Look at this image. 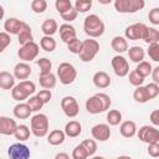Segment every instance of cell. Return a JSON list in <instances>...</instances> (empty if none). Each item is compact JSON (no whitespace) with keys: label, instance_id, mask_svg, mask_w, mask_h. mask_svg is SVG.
<instances>
[{"label":"cell","instance_id":"1","mask_svg":"<svg viewBox=\"0 0 159 159\" xmlns=\"http://www.w3.org/2000/svg\"><path fill=\"white\" fill-rule=\"evenodd\" d=\"M104 22L101 20V17L96 14H91L88 16H86L84 21H83V30L84 34L88 37L92 39H97L99 36H102L104 34Z\"/></svg>","mask_w":159,"mask_h":159},{"label":"cell","instance_id":"2","mask_svg":"<svg viewBox=\"0 0 159 159\" xmlns=\"http://www.w3.org/2000/svg\"><path fill=\"white\" fill-rule=\"evenodd\" d=\"M31 133L35 137H45L48 134V118L43 113H37L31 117L30 119Z\"/></svg>","mask_w":159,"mask_h":159},{"label":"cell","instance_id":"3","mask_svg":"<svg viewBox=\"0 0 159 159\" xmlns=\"http://www.w3.org/2000/svg\"><path fill=\"white\" fill-rule=\"evenodd\" d=\"M98 51H99V43H98V41L94 40V39H92V37H88L87 40H83L81 52L78 53L80 60L83 61V62H91L97 56Z\"/></svg>","mask_w":159,"mask_h":159},{"label":"cell","instance_id":"4","mask_svg":"<svg viewBox=\"0 0 159 159\" xmlns=\"http://www.w3.org/2000/svg\"><path fill=\"white\" fill-rule=\"evenodd\" d=\"M57 77L60 80V82L65 86L73 83V81L77 77V71L75 68V66L70 62H62L58 65L57 67Z\"/></svg>","mask_w":159,"mask_h":159},{"label":"cell","instance_id":"5","mask_svg":"<svg viewBox=\"0 0 159 159\" xmlns=\"http://www.w3.org/2000/svg\"><path fill=\"white\" fill-rule=\"evenodd\" d=\"M40 52V47L36 42L31 41V42H27L25 45H21L19 51H17V56L21 61H25V62H30L32 60H35L37 57Z\"/></svg>","mask_w":159,"mask_h":159},{"label":"cell","instance_id":"6","mask_svg":"<svg viewBox=\"0 0 159 159\" xmlns=\"http://www.w3.org/2000/svg\"><path fill=\"white\" fill-rule=\"evenodd\" d=\"M61 109L68 118H75L80 113L78 102L72 96H66L61 99Z\"/></svg>","mask_w":159,"mask_h":159},{"label":"cell","instance_id":"7","mask_svg":"<svg viewBox=\"0 0 159 159\" xmlns=\"http://www.w3.org/2000/svg\"><path fill=\"white\" fill-rule=\"evenodd\" d=\"M138 138L147 144L159 142V130L153 125H143L137 132Z\"/></svg>","mask_w":159,"mask_h":159},{"label":"cell","instance_id":"8","mask_svg":"<svg viewBox=\"0 0 159 159\" xmlns=\"http://www.w3.org/2000/svg\"><path fill=\"white\" fill-rule=\"evenodd\" d=\"M147 29H148V26L145 24H143V22L132 24L124 31L125 39L127 40H133V41H135V40H143Z\"/></svg>","mask_w":159,"mask_h":159},{"label":"cell","instance_id":"9","mask_svg":"<svg viewBox=\"0 0 159 159\" xmlns=\"http://www.w3.org/2000/svg\"><path fill=\"white\" fill-rule=\"evenodd\" d=\"M111 65H112L113 72L118 77H125L129 73V63L125 60V57H123L120 55L114 56L111 61Z\"/></svg>","mask_w":159,"mask_h":159},{"label":"cell","instance_id":"10","mask_svg":"<svg viewBox=\"0 0 159 159\" xmlns=\"http://www.w3.org/2000/svg\"><path fill=\"white\" fill-rule=\"evenodd\" d=\"M7 154L11 159H27L31 155L29 147L22 143H15L10 145L7 149Z\"/></svg>","mask_w":159,"mask_h":159},{"label":"cell","instance_id":"11","mask_svg":"<svg viewBox=\"0 0 159 159\" xmlns=\"http://www.w3.org/2000/svg\"><path fill=\"white\" fill-rule=\"evenodd\" d=\"M91 134L92 137L98 140V142H107L111 137V128H109V124H106V123H98L96 125L92 127L91 129Z\"/></svg>","mask_w":159,"mask_h":159},{"label":"cell","instance_id":"12","mask_svg":"<svg viewBox=\"0 0 159 159\" xmlns=\"http://www.w3.org/2000/svg\"><path fill=\"white\" fill-rule=\"evenodd\" d=\"M17 129V124L15 122V119L1 116L0 117V133L4 135H12L15 134Z\"/></svg>","mask_w":159,"mask_h":159},{"label":"cell","instance_id":"13","mask_svg":"<svg viewBox=\"0 0 159 159\" xmlns=\"http://www.w3.org/2000/svg\"><path fill=\"white\" fill-rule=\"evenodd\" d=\"M86 109L88 113L91 114H98V113H102L104 112V107H103V103L101 101V98L94 94L92 97H89L87 101H86Z\"/></svg>","mask_w":159,"mask_h":159},{"label":"cell","instance_id":"14","mask_svg":"<svg viewBox=\"0 0 159 159\" xmlns=\"http://www.w3.org/2000/svg\"><path fill=\"white\" fill-rule=\"evenodd\" d=\"M30 75H31V67H30V65L27 62L21 61V62L15 65V67H14V76L16 77V80H21V81L27 80L30 77Z\"/></svg>","mask_w":159,"mask_h":159},{"label":"cell","instance_id":"15","mask_svg":"<svg viewBox=\"0 0 159 159\" xmlns=\"http://www.w3.org/2000/svg\"><path fill=\"white\" fill-rule=\"evenodd\" d=\"M60 37L63 42L68 43L71 40L76 39L77 37V32H76V29L71 25V24H62L60 26Z\"/></svg>","mask_w":159,"mask_h":159},{"label":"cell","instance_id":"16","mask_svg":"<svg viewBox=\"0 0 159 159\" xmlns=\"http://www.w3.org/2000/svg\"><path fill=\"white\" fill-rule=\"evenodd\" d=\"M22 25H24V21L19 20L16 17H9L4 22V30L11 35H19Z\"/></svg>","mask_w":159,"mask_h":159},{"label":"cell","instance_id":"17","mask_svg":"<svg viewBox=\"0 0 159 159\" xmlns=\"http://www.w3.org/2000/svg\"><path fill=\"white\" fill-rule=\"evenodd\" d=\"M93 84L97 87V88H107L111 86V77L107 72L104 71H98L93 75Z\"/></svg>","mask_w":159,"mask_h":159},{"label":"cell","instance_id":"18","mask_svg":"<svg viewBox=\"0 0 159 159\" xmlns=\"http://www.w3.org/2000/svg\"><path fill=\"white\" fill-rule=\"evenodd\" d=\"M119 132L124 138H132L137 134V124L133 120H124L120 123Z\"/></svg>","mask_w":159,"mask_h":159},{"label":"cell","instance_id":"19","mask_svg":"<svg viewBox=\"0 0 159 159\" xmlns=\"http://www.w3.org/2000/svg\"><path fill=\"white\" fill-rule=\"evenodd\" d=\"M66 133L65 130H61V129H53L48 133L47 135V143L51 144V145H60L65 142L66 139Z\"/></svg>","mask_w":159,"mask_h":159},{"label":"cell","instance_id":"20","mask_svg":"<svg viewBox=\"0 0 159 159\" xmlns=\"http://www.w3.org/2000/svg\"><path fill=\"white\" fill-rule=\"evenodd\" d=\"M12 113H14V116L16 117V118H19V119H26V118H29L30 116H31V113H32V111H31V108H30V106L27 104V103H17L15 107H14V109H12Z\"/></svg>","mask_w":159,"mask_h":159},{"label":"cell","instance_id":"21","mask_svg":"<svg viewBox=\"0 0 159 159\" xmlns=\"http://www.w3.org/2000/svg\"><path fill=\"white\" fill-rule=\"evenodd\" d=\"M63 130H65V133H66L67 137H70V138H76V137H78V135L81 134V132H82V125H81V123L77 122V120H70V122L66 123Z\"/></svg>","mask_w":159,"mask_h":159},{"label":"cell","instance_id":"22","mask_svg":"<svg viewBox=\"0 0 159 159\" xmlns=\"http://www.w3.org/2000/svg\"><path fill=\"white\" fill-rule=\"evenodd\" d=\"M111 47L113 51L118 52V53H123L125 51H128V42L127 39L123 36H114L111 41Z\"/></svg>","mask_w":159,"mask_h":159},{"label":"cell","instance_id":"23","mask_svg":"<svg viewBox=\"0 0 159 159\" xmlns=\"http://www.w3.org/2000/svg\"><path fill=\"white\" fill-rule=\"evenodd\" d=\"M15 76L7 71L0 72V87L2 89H12L15 87Z\"/></svg>","mask_w":159,"mask_h":159},{"label":"cell","instance_id":"24","mask_svg":"<svg viewBox=\"0 0 159 159\" xmlns=\"http://www.w3.org/2000/svg\"><path fill=\"white\" fill-rule=\"evenodd\" d=\"M17 37H19V45H20V46H21V45H25V43H27V42L34 41L32 30H31V27H30L26 22H24V25H22V27H21V30H20Z\"/></svg>","mask_w":159,"mask_h":159},{"label":"cell","instance_id":"25","mask_svg":"<svg viewBox=\"0 0 159 159\" xmlns=\"http://www.w3.org/2000/svg\"><path fill=\"white\" fill-rule=\"evenodd\" d=\"M39 82H40V86L42 88L51 89V88H53L56 86L57 78L52 72H50V73H46V75H40L39 76Z\"/></svg>","mask_w":159,"mask_h":159},{"label":"cell","instance_id":"26","mask_svg":"<svg viewBox=\"0 0 159 159\" xmlns=\"http://www.w3.org/2000/svg\"><path fill=\"white\" fill-rule=\"evenodd\" d=\"M57 30H58V24L55 19H46L41 25V31L43 32V35L52 36L53 34L57 32Z\"/></svg>","mask_w":159,"mask_h":159},{"label":"cell","instance_id":"27","mask_svg":"<svg viewBox=\"0 0 159 159\" xmlns=\"http://www.w3.org/2000/svg\"><path fill=\"white\" fill-rule=\"evenodd\" d=\"M128 56H129V60L132 62L139 63V62H142L144 60L145 52L140 46H132V47L128 48Z\"/></svg>","mask_w":159,"mask_h":159},{"label":"cell","instance_id":"28","mask_svg":"<svg viewBox=\"0 0 159 159\" xmlns=\"http://www.w3.org/2000/svg\"><path fill=\"white\" fill-rule=\"evenodd\" d=\"M133 99L138 103H147L148 101H150L148 93H147V89H145V86H138L135 87L134 92H133Z\"/></svg>","mask_w":159,"mask_h":159},{"label":"cell","instance_id":"29","mask_svg":"<svg viewBox=\"0 0 159 159\" xmlns=\"http://www.w3.org/2000/svg\"><path fill=\"white\" fill-rule=\"evenodd\" d=\"M40 47L46 52H52L56 48V40L52 36L45 35L40 40Z\"/></svg>","mask_w":159,"mask_h":159},{"label":"cell","instance_id":"30","mask_svg":"<svg viewBox=\"0 0 159 159\" xmlns=\"http://www.w3.org/2000/svg\"><path fill=\"white\" fill-rule=\"evenodd\" d=\"M143 40H144V42H147L148 45L159 42V30H157L155 27H149V26H148Z\"/></svg>","mask_w":159,"mask_h":159},{"label":"cell","instance_id":"31","mask_svg":"<svg viewBox=\"0 0 159 159\" xmlns=\"http://www.w3.org/2000/svg\"><path fill=\"white\" fill-rule=\"evenodd\" d=\"M30 130L31 129L26 124H20V125H17V129L14 135L19 142H25L30 138Z\"/></svg>","mask_w":159,"mask_h":159},{"label":"cell","instance_id":"32","mask_svg":"<svg viewBox=\"0 0 159 159\" xmlns=\"http://www.w3.org/2000/svg\"><path fill=\"white\" fill-rule=\"evenodd\" d=\"M106 118L109 125H118L122 123V113L118 109H109Z\"/></svg>","mask_w":159,"mask_h":159},{"label":"cell","instance_id":"33","mask_svg":"<svg viewBox=\"0 0 159 159\" xmlns=\"http://www.w3.org/2000/svg\"><path fill=\"white\" fill-rule=\"evenodd\" d=\"M135 71L140 75V76H143L144 78L145 77H148L149 75H152V71H153V67H152V65H150V62H148V61H142V62H139L138 65H137V67H135Z\"/></svg>","mask_w":159,"mask_h":159},{"label":"cell","instance_id":"34","mask_svg":"<svg viewBox=\"0 0 159 159\" xmlns=\"http://www.w3.org/2000/svg\"><path fill=\"white\" fill-rule=\"evenodd\" d=\"M37 66L40 68V75H46V73H50L51 72L52 62L47 57H42V58L37 60Z\"/></svg>","mask_w":159,"mask_h":159},{"label":"cell","instance_id":"35","mask_svg":"<svg viewBox=\"0 0 159 159\" xmlns=\"http://www.w3.org/2000/svg\"><path fill=\"white\" fill-rule=\"evenodd\" d=\"M55 7H56L57 12L61 15V14H65L68 10H71L73 6H72L71 0H56L55 1Z\"/></svg>","mask_w":159,"mask_h":159},{"label":"cell","instance_id":"36","mask_svg":"<svg viewBox=\"0 0 159 159\" xmlns=\"http://www.w3.org/2000/svg\"><path fill=\"white\" fill-rule=\"evenodd\" d=\"M128 80H129V83L134 87H138V86H142L143 82H144V77L140 76L135 70H133L132 72L128 73Z\"/></svg>","mask_w":159,"mask_h":159},{"label":"cell","instance_id":"37","mask_svg":"<svg viewBox=\"0 0 159 159\" xmlns=\"http://www.w3.org/2000/svg\"><path fill=\"white\" fill-rule=\"evenodd\" d=\"M11 97H12V99H15V101H17V102H21V101L29 98L30 96H29L22 88H20V87L16 84V86L11 89Z\"/></svg>","mask_w":159,"mask_h":159},{"label":"cell","instance_id":"38","mask_svg":"<svg viewBox=\"0 0 159 159\" xmlns=\"http://www.w3.org/2000/svg\"><path fill=\"white\" fill-rule=\"evenodd\" d=\"M29 106H30V108H31V111L32 112H37V111H40L42 107H43V102L40 99V97L36 94V96H32V97H30L29 99H27V102H26Z\"/></svg>","mask_w":159,"mask_h":159},{"label":"cell","instance_id":"39","mask_svg":"<svg viewBox=\"0 0 159 159\" xmlns=\"http://www.w3.org/2000/svg\"><path fill=\"white\" fill-rule=\"evenodd\" d=\"M47 9V1L46 0H32L31 2V10L36 14H42Z\"/></svg>","mask_w":159,"mask_h":159},{"label":"cell","instance_id":"40","mask_svg":"<svg viewBox=\"0 0 159 159\" xmlns=\"http://www.w3.org/2000/svg\"><path fill=\"white\" fill-rule=\"evenodd\" d=\"M88 157H89V155H88V152H87L86 148L82 145V143L75 147V149H73V152H72V158H73V159H86V158H88Z\"/></svg>","mask_w":159,"mask_h":159},{"label":"cell","instance_id":"41","mask_svg":"<svg viewBox=\"0 0 159 159\" xmlns=\"http://www.w3.org/2000/svg\"><path fill=\"white\" fill-rule=\"evenodd\" d=\"M82 43H83V41H81V40H78V39L76 37V39L71 40V41L67 43V48H68V51H70V52L78 55V53L81 52V48H82Z\"/></svg>","mask_w":159,"mask_h":159},{"label":"cell","instance_id":"42","mask_svg":"<svg viewBox=\"0 0 159 159\" xmlns=\"http://www.w3.org/2000/svg\"><path fill=\"white\" fill-rule=\"evenodd\" d=\"M17 86H19L20 88H22L29 96H31V94L35 93V91H36V86H35V83H34L32 81H29V80H24V81H21L20 83H17Z\"/></svg>","mask_w":159,"mask_h":159},{"label":"cell","instance_id":"43","mask_svg":"<svg viewBox=\"0 0 159 159\" xmlns=\"http://www.w3.org/2000/svg\"><path fill=\"white\" fill-rule=\"evenodd\" d=\"M82 145L86 148V150L88 152V155L89 157L94 155V153L97 152V142H96L94 138L93 139H84L82 142Z\"/></svg>","mask_w":159,"mask_h":159},{"label":"cell","instance_id":"44","mask_svg":"<svg viewBox=\"0 0 159 159\" xmlns=\"http://www.w3.org/2000/svg\"><path fill=\"white\" fill-rule=\"evenodd\" d=\"M147 52H148V56L150 57V60H153L154 62H159V42L150 43Z\"/></svg>","mask_w":159,"mask_h":159},{"label":"cell","instance_id":"45","mask_svg":"<svg viewBox=\"0 0 159 159\" xmlns=\"http://www.w3.org/2000/svg\"><path fill=\"white\" fill-rule=\"evenodd\" d=\"M75 7L78 12H87L92 7V1H89V0H76Z\"/></svg>","mask_w":159,"mask_h":159},{"label":"cell","instance_id":"46","mask_svg":"<svg viewBox=\"0 0 159 159\" xmlns=\"http://www.w3.org/2000/svg\"><path fill=\"white\" fill-rule=\"evenodd\" d=\"M114 9L119 14H129L128 0H114Z\"/></svg>","mask_w":159,"mask_h":159},{"label":"cell","instance_id":"47","mask_svg":"<svg viewBox=\"0 0 159 159\" xmlns=\"http://www.w3.org/2000/svg\"><path fill=\"white\" fill-rule=\"evenodd\" d=\"M128 4H129V14H134L145 6L144 0H128Z\"/></svg>","mask_w":159,"mask_h":159},{"label":"cell","instance_id":"48","mask_svg":"<svg viewBox=\"0 0 159 159\" xmlns=\"http://www.w3.org/2000/svg\"><path fill=\"white\" fill-rule=\"evenodd\" d=\"M145 89H147V93L149 96L150 99L155 98L158 94H159V84L155 83V82H152V83H148L145 86Z\"/></svg>","mask_w":159,"mask_h":159},{"label":"cell","instance_id":"49","mask_svg":"<svg viewBox=\"0 0 159 159\" xmlns=\"http://www.w3.org/2000/svg\"><path fill=\"white\" fill-rule=\"evenodd\" d=\"M11 39H10V34L6 31H2L0 34V52H4L5 48L10 45Z\"/></svg>","mask_w":159,"mask_h":159},{"label":"cell","instance_id":"50","mask_svg":"<svg viewBox=\"0 0 159 159\" xmlns=\"http://www.w3.org/2000/svg\"><path fill=\"white\" fill-rule=\"evenodd\" d=\"M77 15H78V11L76 10V7H72V9H71V10H68L67 12L61 14V17H62V20H65L66 22H71V21L76 20Z\"/></svg>","mask_w":159,"mask_h":159},{"label":"cell","instance_id":"51","mask_svg":"<svg viewBox=\"0 0 159 159\" xmlns=\"http://www.w3.org/2000/svg\"><path fill=\"white\" fill-rule=\"evenodd\" d=\"M148 19L153 25H159V7H153L148 14Z\"/></svg>","mask_w":159,"mask_h":159},{"label":"cell","instance_id":"52","mask_svg":"<svg viewBox=\"0 0 159 159\" xmlns=\"http://www.w3.org/2000/svg\"><path fill=\"white\" fill-rule=\"evenodd\" d=\"M37 96L40 97V99L46 104V103H48L50 101H51V98H52V93H51V89H47V88H45V89H41L39 93H37Z\"/></svg>","mask_w":159,"mask_h":159},{"label":"cell","instance_id":"53","mask_svg":"<svg viewBox=\"0 0 159 159\" xmlns=\"http://www.w3.org/2000/svg\"><path fill=\"white\" fill-rule=\"evenodd\" d=\"M148 154L153 158H159V142L148 144Z\"/></svg>","mask_w":159,"mask_h":159},{"label":"cell","instance_id":"54","mask_svg":"<svg viewBox=\"0 0 159 159\" xmlns=\"http://www.w3.org/2000/svg\"><path fill=\"white\" fill-rule=\"evenodd\" d=\"M97 96L101 98L102 103H103V107H104V112L109 109L111 104H112V101H111V97L107 94V93H97Z\"/></svg>","mask_w":159,"mask_h":159},{"label":"cell","instance_id":"55","mask_svg":"<svg viewBox=\"0 0 159 159\" xmlns=\"http://www.w3.org/2000/svg\"><path fill=\"white\" fill-rule=\"evenodd\" d=\"M149 119H150V122H152L154 125H159V109H154V111L150 113Z\"/></svg>","mask_w":159,"mask_h":159},{"label":"cell","instance_id":"56","mask_svg":"<svg viewBox=\"0 0 159 159\" xmlns=\"http://www.w3.org/2000/svg\"><path fill=\"white\" fill-rule=\"evenodd\" d=\"M152 78H153V82H155V83L159 84V66H157L155 68H153V71H152Z\"/></svg>","mask_w":159,"mask_h":159},{"label":"cell","instance_id":"57","mask_svg":"<svg viewBox=\"0 0 159 159\" xmlns=\"http://www.w3.org/2000/svg\"><path fill=\"white\" fill-rule=\"evenodd\" d=\"M68 158H70V155L67 153H57L55 155V159H68Z\"/></svg>","mask_w":159,"mask_h":159},{"label":"cell","instance_id":"58","mask_svg":"<svg viewBox=\"0 0 159 159\" xmlns=\"http://www.w3.org/2000/svg\"><path fill=\"white\" fill-rule=\"evenodd\" d=\"M99 4H102V5H108V4H111L113 0H97Z\"/></svg>","mask_w":159,"mask_h":159},{"label":"cell","instance_id":"59","mask_svg":"<svg viewBox=\"0 0 159 159\" xmlns=\"http://www.w3.org/2000/svg\"><path fill=\"white\" fill-rule=\"evenodd\" d=\"M89 1H92V0H89Z\"/></svg>","mask_w":159,"mask_h":159}]
</instances>
